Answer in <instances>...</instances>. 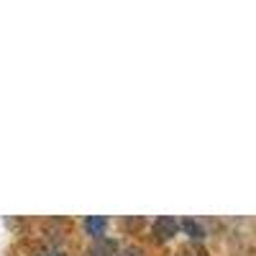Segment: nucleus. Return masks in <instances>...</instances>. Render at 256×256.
<instances>
[{
  "label": "nucleus",
  "instance_id": "nucleus-1",
  "mask_svg": "<svg viewBox=\"0 0 256 256\" xmlns=\"http://www.w3.org/2000/svg\"><path fill=\"white\" fill-rule=\"evenodd\" d=\"M152 230H154V236H156L159 241H169V238H174V236H177V230H180V220H177V218H172V216H159V218L154 220Z\"/></svg>",
  "mask_w": 256,
  "mask_h": 256
},
{
  "label": "nucleus",
  "instance_id": "nucleus-2",
  "mask_svg": "<svg viewBox=\"0 0 256 256\" xmlns=\"http://www.w3.org/2000/svg\"><path fill=\"white\" fill-rule=\"evenodd\" d=\"M90 256H118V244L113 238H95L92 246H90Z\"/></svg>",
  "mask_w": 256,
  "mask_h": 256
},
{
  "label": "nucleus",
  "instance_id": "nucleus-3",
  "mask_svg": "<svg viewBox=\"0 0 256 256\" xmlns=\"http://www.w3.org/2000/svg\"><path fill=\"white\" fill-rule=\"evenodd\" d=\"M82 226H84V230H88L92 238H100V236H105V228H108V220H105L102 216H88Z\"/></svg>",
  "mask_w": 256,
  "mask_h": 256
},
{
  "label": "nucleus",
  "instance_id": "nucleus-4",
  "mask_svg": "<svg viewBox=\"0 0 256 256\" xmlns=\"http://www.w3.org/2000/svg\"><path fill=\"white\" fill-rule=\"evenodd\" d=\"M180 228L187 233L190 238H202V236H205L202 226H200L198 220H192V218H184V220H180Z\"/></svg>",
  "mask_w": 256,
  "mask_h": 256
},
{
  "label": "nucleus",
  "instance_id": "nucleus-5",
  "mask_svg": "<svg viewBox=\"0 0 256 256\" xmlns=\"http://www.w3.org/2000/svg\"><path fill=\"white\" fill-rule=\"evenodd\" d=\"M118 256H144V251L136 246H126L123 251H118Z\"/></svg>",
  "mask_w": 256,
  "mask_h": 256
}]
</instances>
